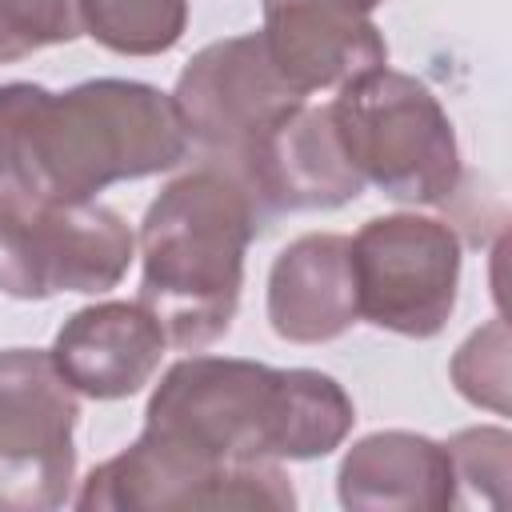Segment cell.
Listing matches in <instances>:
<instances>
[{
	"instance_id": "obj_1",
	"label": "cell",
	"mask_w": 512,
	"mask_h": 512,
	"mask_svg": "<svg viewBox=\"0 0 512 512\" xmlns=\"http://www.w3.org/2000/svg\"><path fill=\"white\" fill-rule=\"evenodd\" d=\"M352 396L316 368L188 356L164 372L144 432L96 464L80 512L296 508L280 460H316L352 432Z\"/></svg>"
},
{
	"instance_id": "obj_2",
	"label": "cell",
	"mask_w": 512,
	"mask_h": 512,
	"mask_svg": "<svg viewBox=\"0 0 512 512\" xmlns=\"http://www.w3.org/2000/svg\"><path fill=\"white\" fill-rule=\"evenodd\" d=\"M188 136L172 96L140 80H84L68 92L0 84V192L96 200L108 184L176 168Z\"/></svg>"
},
{
	"instance_id": "obj_3",
	"label": "cell",
	"mask_w": 512,
	"mask_h": 512,
	"mask_svg": "<svg viewBox=\"0 0 512 512\" xmlns=\"http://www.w3.org/2000/svg\"><path fill=\"white\" fill-rule=\"evenodd\" d=\"M268 224L248 192L220 168H192L172 180L140 220V304L164 340L196 352L232 328L244 252Z\"/></svg>"
},
{
	"instance_id": "obj_4",
	"label": "cell",
	"mask_w": 512,
	"mask_h": 512,
	"mask_svg": "<svg viewBox=\"0 0 512 512\" xmlns=\"http://www.w3.org/2000/svg\"><path fill=\"white\" fill-rule=\"evenodd\" d=\"M348 164L400 204H444L460 188L456 128L436 92L408 76L372 68L340 84L328 104Z\"/></svg>"
},
{
	"instance_id": "obj_5",
	"label": "cell",
	"mask_w": 512,
	"mask_h": 512,
	"mask_svg": "<svg viewBox=\"0 0 512 512\" xmlns=\"http://www.w3.org/2000/svg\"><path fill=\"white\" fill-rule=\"evenodd\" d=\"M136 256L128 220L96 200H44L0 192V292L48 300L108 292Z\"/></svg>"
},
{
	"instance_id": "obj_6",
	"label": "cell",
	"mask_w": 512,
	"mask_h": 512,
	"mask_svg": "<svg viewBox=\"0 0 512 512\" xmlns=\"http://www.w3.org/2000/svg\"><path fill=\"white\" fill-rule=\"evenodd\" d=\"M300 100L308 96L288 88V80L272 68L260 32L200 48L184 64L172 92L188 148L200 152V164L220 168L232 180H240L264 132Z\"/></svg>"
},
{
	"instance_id": "obj_7",
	"label": "cell",
	"mask_w": 512,
	"mask_h": 512,
	"mask_svg": "<svg viewBox=\"0 0 512 512\" xmlns=\"http://www.w3.org/2000/svg\"><path fill=\"white\" fill-rule=\"evenodd\" d=\"M76 388L40 348L0 352V512H52L76 480Z\"/></svg>"
},
{
	"instance_id": "obj_8",
	"label": "cell",
	"mask_w": 512,
	"mask_h": 512,
	"mask_svg": "<svg viewBox=\"0 0 512 512\" xmlns=\"http://www.w3.org/2000/svg\"><path fill=\"white\" fill-rule=\"evenodd\" d=\"M360 316L384 332L432 340L460 288V236L432 216H372L352 240Z\"/></svg>"
},
{
	"instance_id": "obj_9",
	"label": "cell",
	"mask_w": 512,
	"mask_h": 512,
	"mask_svg": "<svg viewBox=\"0 0 512 512\" xmlns=\"http://www.w3.org/2000/svg\"><path fill=\"white\" fill-rule=\"evenodd\" d=\"M236 184L248 192L264 224H272L280 212L344 208L364 192V180L348 164L328 108H312L308 100L288 108L264 132Z\"/></svg>"
},
{
	"instance_id": "obj_10",
	"label": "cell",
	"mask_w": 512,
	"mask_h": 512,
	"mask_svg": "<svg viewBox=\"0 0 512 512\" xmlns=\"http://www.w3.org/2000/svg\"><path fill=\"white\" fill-rule=\"evenodd\" d=\"M164 348V328L140 300H100L64 320L52 340V364L76 396L124 400L156 376Z\"/></svg>"
},
{
	"instance_id": "obj_11",
	"label": "cell",
	"mask_w": 512,
	"mask_h": 512,
	"mask_svg": "<svg viewBox=\"0 0 512 512\" xmlns=\"http://www.w3.org/2000/svg\"><path fill=\"white\" fill-rule=\"evenodd\" d=\"M360 316L352 244L336 232L292 240L268 272V324L288 344H328Z\"/></svg>"
},
{
	"instance_id": "obj_12",
	"label": "cell",
	"mask_w": 512,
	"mask_h": 512,
	"mask_svg": "<svg viewBox=\"0 0 512 512\" xmlns=\"http://www.w3.org/2000/svg\"><path fill=\"white\" fill-rule=\"evenodd\" d=\"M336 492L344 508L388 512V508H456V476L448 448L420 432H372L348 448L336 472Z\"/></svg>"
},
{
	"instance_id": "obj_13",
	"label": "cell",
	"mask_w": 512,
	"mask_h": 512,
	"mask_svg": "<svg viewBox=\"0 0 512 512\" xmlns=\"http://www.w3.org/2000/svg\"><path fill=\"white\" fill-rule=\"evenodd\" d=\"M272 68L300 96L340 88L388 64V44L372 16H336L308 8H268L260 28Z\"/></svg>"
},
{
	"instance_id": "obj_14",
	"label": "cell",
	"mask_w": 512,
	"mask_h": 512,
	"mask_svg": "<svg viewBox=\"0 0 512 512\" xmlns=\"http://www.w3.org/2000/svg\"><path fill=\"white\" fill-rule=\"evenodd\" d=\"M84 32L116 56H160L188 28V0H80Z\"/></svg>"
},
{
	"instance_id": "obj_15",
	"label": "cell",
	"mask_w": 512,
	"mask_h": 512,
	"mask_svg": "<svg viewBox=\"0 0 512 512\" xmlns=\"http://www.w3.org/2000/svg\"><path fill=\"white\" fill-rule=\"evenodd\" d=\"M452 476H456V504H488L496 508L508 488V448L512 436L504 428H464L448 444Z\"/></svg>"
},
{
	"instance_id": "obj_16",
	"label": "cell",
	"mask_w": 512,
	"mask_h": 512,
	"mask_svg": "<svg viewBox=\"0 0 512 512\" xmlns=\"http://www.w3.org/2000/svg\"><path fill=\"white\" fill-rule=\"evenodd\" d=\"M80 32V0H0V64L68 44Z\"/></svg>"
},
{
	"instance_id": "obj_17",
	"label": "cell",
	"mask_w": 512,
	"mask_h": 512,
	"mask_svg": "<svg viewBox=\"0 0 512 512\" xmlns=\"http://www.w3.org/2000/svg\"><path fill=\"white\" fill-rule=\"evenodd\" d=\"M452 384L476 408H492L496 416L508 412V328L504 320H488L476 328L452 356Z\"/></svg>"
},
{
	"instance_id": "obj_18",
	"label": "cell",
	"mask_w": 512,
	"mask_h": 512,
	"mask_svg": "<svg viewBox=\"0 0 512 512\" xmlns=\"http://www.w3.org/2000/svg\"><path fill=\"white\" fill-rule=\"evenodd\" d=\"M384 0H264L268 8H308V12H336V16H372Z\"/></svg>"
}]
</instances>
